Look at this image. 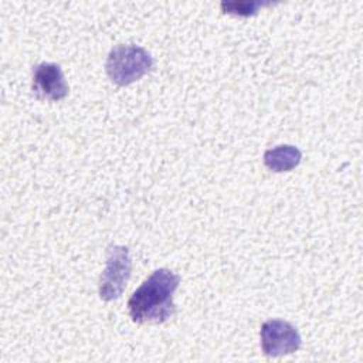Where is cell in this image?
<instances>
[{
	"label": "cell",
	"instance_id": "1",
	"mask_svg": "<svg viewBox=\"0 0 363 363\" xmlns=\"http://www.w3.org/2000/svg\"><path fill=\"white\" fill-rule=\"evenodd\" d=\"M180 277L167 268L152 272L128 301L129 315L136 323H163L174 312L173 295Z\"/></svg>",
	"mask_w": 363,
	"mask_h": 363
},
{
	"label": "cell",
	"instance_id": "2",
	"mask_svg": "<svg viewBox=\"0 0 363 363\" xmlns=\"http://www.w3.org/2000/svg\"><path fill=\"white\" fill-rule=\"evenodd\" d=\"M153 68L152 55L140 45H115L106 58L105 71L112 82L125 86L146 75Z\"/></svg>",
	"mask_w": 363,
	"mask_h": 363
},
{
	"label": "cell",
	"instance_id": "3",
	"mask_svg": "<svg viewBox=\"0 0 363 363\" xmlns=\"http://www.w3.org/2000/svg\"><path fill=\"white\" fill-rule=\"evenodd\" d=\"M132 272V259L129 248L125 245H112L108 248L106 267L99 278V296L104 301L118 299L129 281Z\"/></svg>",
	"mask_w": 363,
	"mask_h": 363
},
{
	"label": "cell",
	"instance_id": "4",
	"mask_svg": "<svg viewBox=\"0 0 363 363\" xmlns=\"http://www.w3.org/2000/svg\"><path fill=\"white\" fill-rule=\"evenodd\" d=\"M261 347L269 357L285 356L301 347L302 339L298 329L286 320L269 319L261 326Z\"/></svg>",
	"mask_w": 363,
	"mask_h": 363
},
{
	"label": "cell",
	"instance_id": "5",
	"mask_svg": "<svg viewBox=\"0 0 363 363\" xmlns=\"http://www.w3.org/2000/svg\"><path fill=\"white\" fill-rule=\"evenodd\" d=\"M33 92L40 99L61 101L68 95V84L61 67L41 62L33 68Z\"/></svg>",
	"mask_w": 363,
	"mask_h": 363
},
{
	"label": "cell",
	"instance_id": "6",
	"mask_svg": "<svg viewBox=\"0 0 363 363\" xmlns=\"http://www.w3.org/2000/svg\"><path fill=\"white\" fill-rule=\"evenodd\" d=\"M301 159L302 152L292 145H279L264 153V164L275 173L292 170L299 164Z\"/></svg>",
	"mask_w": 363,
	"mask_h": 363
},
{
	"label": "cell",
	"instance_id": "7",
	"mask_svg": "<svg viewBox=\"0 0 363 363\" xmlns=\"http://www.w3.org/2000/svg\"><path fill=\"white\" fill-rule=\"evenodd\" d=\"M265 4L267 3H261V1H223L221 10L228 14L248 17V16L255 14L258 11V9Z\"/></svg>",
	"mask_w": 363,
	"mask_h": 363
}]
</instances>
